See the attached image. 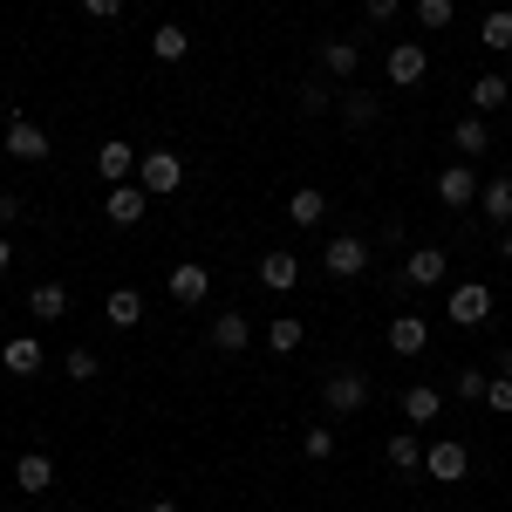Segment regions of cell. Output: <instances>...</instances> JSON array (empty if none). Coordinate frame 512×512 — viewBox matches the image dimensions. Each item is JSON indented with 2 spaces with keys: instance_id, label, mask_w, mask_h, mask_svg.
Wrapping results in <instances>:
<instances>
[{
  "instance_id": "6da1fadb",
  "label": "cell",
  "mask_w": 512,
  "mask_h": 512,
  "mask_svg": "<svg viewBox=\"0 0 512 512\" xmlns=\"http://www.w3.org/2000/svg\"><path fill=\"white\" fill-rule=\"evenodd\" d=\"M321 403H328V417H355V410H369V376H362V369H335V376L321 383Z\"/></svg>"
},
{
  "instance_id": "7a4b0ae2",
  "label": "cell",
  "mask_w": 512,
  "mask_h": 512,
  "mask_svg": "<svg viewBox=\"0 0 512 512\" xmlns=\"http://www.w3.org/2000/svg\"><path fill=\"white\" fill-rule=\"evenodd\" d=\"M137 185L151 198H171L185 185V158H178V151H144V158H137Z\"/></svg>"
},
{
  "instance_id": "3957f363",
  "label": "cell",
  "mask_w": 512,
  "mask_h": 512,
  "mask_svg": "<svg viewBox=\"0 0 512 512\" xmlns=\"http://www.w3.org/2000/svg\"><path fill=\"white\" fill-rule=\"evenodd\" d=\"M465 472H472V451H465L458 437H431V444H424V478H437V485H458Z\"/></svg>"
},
{
  "instance_id": "277c9868",
  "label": "cell",
  "mask_w": 512,
  "mask_h": 512,
  "mask_svg": "<svg viewBox=\"0 0 512 512\" xmlns=\"http://www.w3.org/2000/svg\"><path fill=\"white\" fill-rule=\"evenodd\" d=\"M0 151L21 158V164H41V158H48V130H41L35 117H7V123H0Z\"/></svg>"
},
{
  "instance_id": "5b68a950",
  "label": "cell",
  "mask_w": 512,
  "mask_h": 512,
  "mask_svg": "<svg viewBox=\"0 0 512 512\" xmlns=\"http://www.w3.org/2000/svg\"><path fill=\"white\" fill-rule=\"evenodd\" d=\"M444 315L458 321V328H485V321H492V287H485V280H458L451 301H444Z\"/></svg>"
},
{
  "instance_id": "8992f818",
  "label": "cell",
  "mask_w": 512,
  "mask_h": 512,
  "mask_svg": "<svg viewBox=\"0 0 512 512\" xmlns=\"http://www.w3.org/2000/svg\"><path fill=\"white\" fill-rule=\"evenodd\" d=\"M383 76H390L396 89H417V82L431 76V48H424V41H396L390 55H383Z\"/></svg>"
},
{
  "instance_id": "52a82bcc",
  "label": "cell",
  "mask_w": 512,
  "mask_h": 512,
  "mask_svg": "<svg viewBox=\"0 0 512 512\" xmlns=\"http://www.w3.org/2000/svg\"><path fill=\"white\" fill-rule=\"evenodd\" d=\"M369 267V239H355V233H335L328 246H321V274H335V280H355Z\"/></svg>"
},
{
  "instance_id": "ba28073f",
  "label": "cell",
  "mask_w": 512,
  "mask_h": 512,
  "mask_svg": "<svg viewBox=\"0 0 512 512\" xmlns=\"http://www.w3.org/2000/svg\"><path fill=\"white\" fill-rule=\"evenodd\" d=\"M164 294H171L178 308H205V294H212V274H205L198 260H178V267L164 274Z\"/></svg>"
},
{
  "instance_id": "9c48e42d",
  "label": "cell",
  "mask_w": 512,
  "mask_h": 512,
  "mask_svg": "<svg viewBox=\"0 0 512 512\" xmlns=\"http://www.w3.org/2000/svg\"><path fill=\"white\" fill-rule=\"evenodd\" d=\"M144 212H151V192H144L137 178H130V185H110V192H103V219H110V226H137Z\"/></svg>"
},
{
  "instance_id": "30bf717a",
  "label": "cell",
  "mask_w": 512,
  "mask_h": 512,
  "mask_svg": "<svg viewBox=\"0 0 512 512\" xmlns=\"http://www.w3.org/2000/svg\"><path fill=\"white\" fill-rule=\"evenodd\" d=\"M383 342H390V355H403V362H410V355L431 349V321H424V315H390Z\"/></svg>"
},
{
  "instance_id": "8fae6325",
  "label": "cell",
  "mask_w": 512,
  "mask_h": 512,
  "mask_svg": "<svg viewBox=\"0 0 512 512\" xmlns=\"http://www.w3.org/2000/svg\"><path fill=\"white\" fill-rule=\"evenodd\" d=\"M137 158H144V151H130L123 137H103V144H96V171H103V185H130V178H137Z\"/></svg>"
},
{
  "instance_id": "7c38bea8",
  "label": "cell",
  "mask_w": 512,
  "mask_h": 512,
  "mask_svg": "<svg viewBox=\"0 0 512 512\" xmlns=\"http://www.w3.org/2000/svg\"><path fill=\"white\" fill-rule=\"evenodd\" d=\"M403 280H410V287H444V280H451V253H444V246H417V253L403 260Z\"/></svg>"
},
{
  "instance_id": "4fadbf2b",
  "label": "cell",
  "mask_w": 512,
  "mask_h": 512,
  "mask_svg": "<svg viewBox=\"0 0 512 512\" xmlns=\"http://www.w3.org/2000/svg\"><path fill=\"white\" fill-rule=\"evenodd\" d=\"M260 287H267V294H294V287H301V260H294L287 246L260 253Z\"/></svg>"
},
{
  "instance_id": "5bb4252c",
  "label": "cell",
  "mask_w": 512,
  "mask_h": 512,
  "mask_svg": "<svg viewBox=\"0 0 512 512\" xmlns=\"http://www.w3.org/2000/svg\"><path fill=\"white\" fill-rule=\"evenodd\" d=\"M437 198H444L451 212H458V205H478V178H472V164H465V158L437 171Z\"/></svg>"
},
{
  "instance_id": "9a60e30c",
  "label": "cell",
  "mask_w": 512,
  "mask_h": 512,
  "mask_svg": "<svg viewBox=\"0 0 512 512\" xmlns=\"http://www.w3.org/2000/svg\"><path fill=\"white\" fill-rule=\"evenodd\" d=\"M478 219L499 226V233L512 226V178H485V185H478Z\"/></svg>"
},
{
  "instance_id": "2e32d148",
  "label": "cell",
  "mask_w": 512,
  "mask_h": 512,
  "mask_svg": "<svg viewBox=\"0 0 512 512\" xmlns=\"http://www.w3.org/2000/svg\"><path fill=\"white\" fill-rule=\"evenodd\" d=\"M14 485H21L28 499H41V492L55 485V458H48V451H21V458H14Z\"/></svg>"
},
{
  "instance_id": "e0dca14e",
  "label": "cell",
  "mask_w": 512,
  "mask_h": 512,
  "mask_svg": "<svg viewBox=\"0 0 512 512\" xmlns=\"http://www.w3.org/2000/svg\"><path fill=\"white\" fill-rule=\"evenodd\" d=\"M212 349H219V355H246V349H253V321L239 315V308H233V315H212Z\"/></svg>"
},
{
  "instance_id": "ac0fdd59",
  "label": "cell",
  "mask_w": 512,
  "mask_h": 512,
  "mask_svg": "<svg viewBox=\"0 0 512 512\" xmlns=\"http://www.w3.org/2000/svg\"><path fill=\"white\" fill-rule=\"evenodd\" d=\"M437 417H444V396H437L431 383H410V390H403V424L424 431V424H437Z\"/></svg>"
},
{
  "instance_id": "d6986e66",
  "label": "cell",
  "mask_w": 512,
  "mask_h": 512,
  "mask_svg": "<svg viewBox=\"0 0 512 512\" xmlns=\"http://www.w3.org/2000/svg\"><path fill=\"white\" fill-rule=\"evenodd\" d=\"M355 69H362V48H355V41H321V76L328 82H355Z\"/></svg>"
},
{
  "instance_id": "ffe728a7",
  "label": "cell",
  "mask_w": 512,
  "mask_h": 512,
  "mask_svg": "<svg viewBox=\"0 0 512 512\" xmlns=\"http://www.w3.org/2000/svg\"><path fill=\"white\" fill-rule=\"evenodd\" d=\"M383 458H390V465H396L403 478H417V472H424V437H417L410 424H403V431H396L390 444H383Z\"/></svg>"
},
{
  "instance_id": "44dd1931",
  "label": "cell",
  "mask_w": 512,
  "mask_h": 512,
  "mask_svg": "<svg viewBox=\"0 0 512 512\" xmlns=\"http://www.w3.org/2000/svg\"><path fill=\"white\" fill-rule=\"evenodd\" d=\"M335 110H342V123H349V130H369V123L383 117V103H376V96H369V89H342V96H335Z\"/></svg>"
},
{
  "instance_id": "7402d4cb",
  "label": "cell",
  "mask_w": 512,
  "mask_h": 512,
  "mask_svg": "<svg viewBox=\"0 0 512 512\" xmlns=\"http://www.w3.org/2000/svg\"><path fill=\"white\" fill-rule=\"evenodd\" d=\"M335 96H342V89H335L328 76H301V82H294V103H301V117H321V110H335Z\"/></svg>"
},
{
  "instance_id": "603a6c76",
  "label": "cell",
  "mask_w": 512,
  "mask_h": 512,
  "mask_svg": "<svg viewBox=\"0 0 512 512\" xmlns=\"http://www.w3.org/2000/svg\"><path fill=\"white\" fill-rule=\"evenodd\" d=\"M287 219H294V226H321V219H328V192H321V185H294Z\"/></svg>"
},
{
  "instance_id": "cb8c5ba5",
  "label": "cell",
  "mask_w": 512,
  "mask_h": 512,
  "mask_svg": "<svg viewBox=\"0 0 512 512\" xmlns=\"http://www.w3.org/2000/svg\"><path fill=\"white\" fill-rule=\"evenodd\" d=\"M103 321H110V328H123V335H130V328H137V321H144V294H137V287H117V294H110V301H103Z\"/></svg>"
},
{
  "instance_id": "d4e9b609",
  "label": "cell",
  "mask_w": 512,
  "mask_h": 512,
  "mask_svg": "<svg viewBox=\"0 0 512 512\" xmlns=\"http://www.w3.org/2000/svg\"><path fill=\"white\" fill-rule=\"evenodd\" d=\"M506 103H512V76H478L472 82V110L478 117H499Z\"/></svg>"
},
{
  "instance_id": "484cf974",
  "label": "cell",
  "mask_w": 512,
  "mask_h": 512,
  "mask_svg": "<svg viewBox=\"0 0 512 512\" xmlns=\"http://www.w3.org/2000/svg\"><path fill=\"white\" fill-rule=\"evenodd\" d=\"M28 315L35 321H62L69 315V287H62V280H41L35 294H28Z\"/></svg>"
},
{
  "instance_id": "4316f807",
  "label": "cell",
  "mask_w": 512,
  "mask_h": 512,
  "mask_svg": "<svg viewBox=\"0 0 512 512\" xmlns=\"http://www.w3.org/2000/svg\"><path fill=\"white\" fill-rule=\"evenodd\" d=\"M478 48H492V55H512V7H492V14L478 21Z\"/></svg>"
},
{
  "instance_id": "83f0119b",
  "label": "cell",
  "mask_w": 512,
  "mask_h": 512,
  "mask_svg": "<svg viewBox=\"0 0 512 512\" xmlns=\"http://www.w3.org/2000/svg\"><path fill=\"white\" fill-rule=\"evenodd\" d=\"M0 369H14V376H35V369H41V342H35V335H14V342L0 349Z\"/></svg>"
},
{
  "instance_id": "f1b7e54d",
  "label": "cell",
  "mask_w": 512,
  "mask_h": 512,
  "mask_svg": "<svg viewBox=\"0 0 512 512\" xmlns=\"http://www.w3.org/2000/svg\"><path fill=\"white\" fill-rule=\"evenodd\" d=\"M451 144H458V158H478V151H485V144H492V123L478 117H458V130H451Z\"/></svg>"
},
{
  "instance_id": "f546056e",
  "label": "cell",
  "mask_w": 512,
  "mask_h": 512,
  "mask_svg": "<svg viewBox=\"0 0 512 512\" xmlns=\"http://www.w3.org/2000/svg\"><path fill=\"white\" fill-rule=\"evenodd\" d=\"M301 342H308L301 315H274V321H267V349H274V355H294Z\"/></svg>"
},
{
  "instance_id": "4dcf8cb0",
  "label": "cell",
  "mask_w": 512,
  "mask_h": 512,
  "mask_svg": "<svg viewBox=\"0 0 512 512\" xmlns=\"http://www.w3.org/2000/svg\"><path fill=\"white\" fill-rule=\"evenodd\" d=\"M151 55H158V62H185V55H192V35H185L178 21H164L158 35H151Z\"/></svg>"
},
{
  "instance_id": "1f68e13d",
  "label": "cell",
  "mask_w": 512,
  "mask_h": 512,
  "mask_svg": "<svg viewBox=\"0 0 512 512\" xmlns=\"http://www.w3.org/2000/svg\"><path fill=\"white\" fill-rule=\"evenodd\" d=\"M458 21V0H417V28L437 35V28H451Z\"/></svg>"
},
{
  "instance_id": "d6a6232c",
  "label": "cell",
  "mask_w": 512,
  "mask_h": 512,
  "mask_svg": "<svg viewBox=\"0 0 512 512\" xmlns=\"http://www.w3.org/2000/svg\"><path fill=\"white\" fill-rule=\"evenodd\" d=\"M301 451H308V465H328V458H335V431H328V424H308V431H301Z\"/></svg>"
},
{
  "instance_id": "836d02e7",
  "label": "cell",
  "mask_w": 512,
  "mask_h": 512,
  "mask_svg": "<svg viewBox=\"0 0 512 512\" xmlns=\"http://www.w3.org/2000/svg\"><path fill=\"white\" fill-rule=\"evenodd\" d=\"M76 383H89V376H103V362H96V349H69V362H62Z\"/></svg>"
},
{
  "instance_id": "e575fe53",
  "label": "cell",
  "mask_w": 512,
  "mask_h": 512,
  "mask_svg": "<svg viewBox=\"0 0 512 512\" xmlns=\"http://www.w3.org/2000/svg\"><path fill=\"white\" fill-rule=\"evenodd\" d=\"M485 383H492L485 369H458V403H485Z\"/></svg>"
},
{
  "instance_id": "d590c367",
  "label": "cell",
  "mask_w": 512,
  "mask_h": 512,
  "mask_svg": "<svg viewBox=\"0 0 512 512\" xmlns=\"http://www.w3.org/2000/svg\"><path fill=\"white\" fill-rule=\"evenodd\" d=\"M485 410H499V417L512 410V376H492V383H485Z\"/></svg>"
},
{
  "instance_id": "8d00e7d4",
  "label": "cell",
  "mask_w": 512,
  "mask_h": 512,
  "mask_svg": "<svg viewBox=\"0 0 512 512\" xmlns=\"http://www.w3.org/2000/svg\"><path fill=\"white\" fill-rule=\"evenodd\" d=\"M14 226H21V198L0 192V233H14Z\"/></svg>"
},
{
  "instance_id": "74e56055",
  "label": "cell",
  "mask_w": 512,
  "mask_h": 512,
  "mask_svg": "<svg viewBox=\"0 0 512 512\" xmlns=\"http://www.w3.org/2000/svg\"><path fill=\"white\" fill-rule=\"evenodd\" d=\"M82 14H89V21H117L123 0H82Z\"/></svg>"
},
{
  "instance_id": "f35d334b",
  "label": "cell",
  "mask_w": 512,
  "mask_h": 512,
  "mask_svg": "<svg viewBox=\"0 0 512 512\" xmlns=\"http://www.w3.org/2000/svg\"><path fill=\"white\" fill-rule=\"evenodd\" d=\"M396 7H403V0H362V14H369V21H396Z\"/></svg>"
},
{
  "instance_id": "ab89813d",
  "label": "cell",
  "mask_w": 512,
  "mask_h": 512,
  "mask_svg": "<svg viewBox=\"0 0 512 512\" xmlns=\"http://www.w3.org/2000/svg\"><path fill=\"white\" fill-rule=\"evenodd\" d=\"M7 267H14V239L0 233V274H7Z\"/></svg>"
},
{
  "instance_id": "60d3db41",
  "label": "cell",
  "mask_w": 512,
  "mask_h": 512,
  "mask_svg": "<svg viewBox=\"0 0 512 512\" xmlns=\"http://www.w3.org/2000/svg\"><path fill=\"white\" fill-rule=\"evenodd\" d=\"M499 376H512V342H506V349H499Z\"/></svg>"
},
{
  "instance_id": "b9f144b4",
  "label": "cell",
  "mask_w": 512,
  "mask_h": 512,
  "mask_svg": "<svg viewBox=\"0 0 512 512\" xmlns=\"http://www.w3.org/2000/svg\"><path fill=\"white\" fill-rule=\"evenodd\" d=\"M499 260H512V226H506V233H499Z\"/></svg>"
},
{
  "instance_id": "7bdbcfd3",
  "label": "cell",
  "mask_w": 512,
  "mask_h": 512,
  "mask_svg": "<svg viewBox=\"0 0 512 512\" xmlns=\"http://www.w3.org/2000/svg\"><path fill=\"white\" fill-rule=\"evenodd\" d=\"M144 512H185V506H171V499H158V506H144Z\"/></svg>"
},
{
  "instance_id": "ee69618b",
  "label": "cell",
  "mask_w": 512,
  "mask_h": 512,
  "mask_svg": "<svg viewBox=\"0 0 512 512\" xmlns=\"http://www.w3.org/2000/svg\"><path fill=\"white\" fill-rule=\"evenodd\" d=\"M0 123H7V117H0Z\"/></svg>"
}]
</instances>
